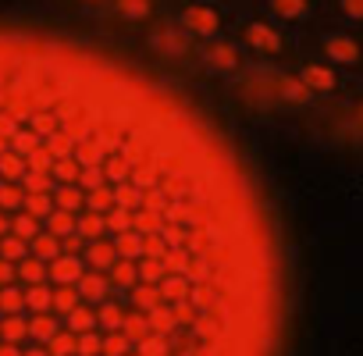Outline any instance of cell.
I'll return each mask as SVG.
<instances>
[{
    "mask_svg": "<svg viewBox=\"0 0 363 356\" xmlns=\"http://www.w3.org/2000/svg\"><path fill=\"white\" fill-rule=\"evenodd\" d=\"M324 57L335 68H356L363 61V50H359V40H352V36H328L324 40Z\"/></svg>",
    "mask_w": 363,
    "mask_h": 356,
    "instance_id": "2",
    "label": "cell"
},
{
    "mask_svg": "<svg viewBox=\"0 0 363 356\" xmlns=\"http://www.w3.org/2000/svg\"><path fill=\"white\" fill-rule=\"evenodd\" d=\"M299 82L306 93H335L338 89V75L331 65H306L299 72Z\"/></svg>",
    "mask_w": 363,
    "mask_h": 356,
    "instance_id": "3",
    "label": "cell"
},
{
    "mask_svg": "<svg viewBox=\"0 0 363 356\" xmlns=\"http://www.w3.org/2000/svg\"><path fill=\"white\" fill-rule=\"evenodd\" d=\"M359 118H363V104H359Z\"/></svg>",
    "mask_w": 363,
    "mask_h": 356,
    "instance_id": "7",
    "label": "cell"
},
{
    "mask_svg": "<svg viewBox=\"0 0 363 356\" xmlns=\"http://www.w3.org/2000/svg\"><path fill=\"white\" fill-rule=\"evenodd\" d=\"M250 40H253L257 47H264V50H274V47H278V36H274L271 29H264V26H253V29H250Z\"/></svg>",
    "mask_w": 363,
    "mask_h": 356,
    "instance_id": "5",
    "label": "cell"
},
{
    "mask_svg": "<svg viewBox=\"0 0 363 356\" xmlns=\"http://www.w3.org/2000/svg\"><path fill=\"white\" fill-rule=\"evenodd\" d=\"M274 11L285 18H303L306 15V0H274Z\"/></svg>",
    "mask_w": 363,
    "mask_h": 356,
    "instance_id": "4",
    "label": "cell"
},
{
    "mask_svg": "<svg viewBox=\"0 0 363 356\" xmlns=\"http://www.w3.org/2000/svg\"><path fill=\"white\" fill-rule=\"evenodd\" d=\"M281 271L214 125L100 50L0 29V356H278Z\"/></svg>",
    "mask_w": 363,
    "mask_h": 356,
    "instance_id": "1",
    "label": "cell"
},
{
    "mask_svg": "<svg viewBox=\"0 0 363 356\" xmlns=\"http://www.w3.org/2000/svg\"><path fill=\"white\" fill-rule=\"evenodd\" d=\"M338 8L349 22H363V0H338Z\"/></svg>",
    "mask_w": 363,
    "mask_h": 356,
    "instance_id": "6",
    "label": "cell"
}]
</instances>
